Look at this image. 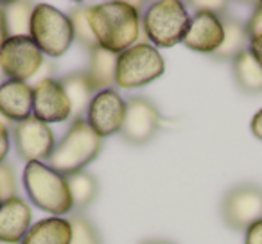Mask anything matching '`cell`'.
<instances>
[{"label": "cell", "mask_w": 262, "mask_h": 244, "mask_svg": "<svg viewBox=\"0 0 262 244\" xmlns=\"http://www.w3.org/2000/svg\"><path fill=\"white\" fill-rule=\"evenodd\" d=\"M72 225L65 217H45L34 223L20 244H70Z\"/></svg>", "instance_id": "16"}, {"label": "cell", "mask_w": 262, "mask_h": 244, "mask_svg": "<svg viewBox=\"0 0 262 244\" xmlns=\"http://www.w3.org/2000/svg\"><path fill=\"white\" fill-rule=\"evenodd\" d=\"M67 180H69V189L74 201V208H86L97 196V180L86 171L67 176Z\"/></svg>", "instance_id": "22"}, {"label": "cell", "mask_w": 262, "mask_h": 244, "mask_svg": "<svg viewBox=\"0 0 262 244\" xmlns=\"http://www.w3.org/2000/svg\"><path fill=\"white\" fill-rule=\"evenodd\" d=\"M88 11H90V8H86V6H76V8L69 13V18H70V24H72L74 40L83 45L84 49H88V52H90L92 49L99 47V45L94 36V31H92Z\"/></svg>", "instance_id": "23"}, {"label": "cell", "mask_w": 262, "mask_h": 244, "mask_svg": "<svg viewBox=\"0 0 262 244\" xmlns=\"http://www.w3.org/2000/svg\"><path fill=\"white\" fill-rule=\"evenodd\" d=\"M117 54L106 51L102 47H95L90 51L88 69L84 70L92 90L97 94L101 90H108L115 84Z\"/></svg>", "instance_id": "17"}, {"label": "cell", "mask_w": 262, "mask_h": 244, "mask_svg": "<svg viewBox=\"0 0 262 244\" xmlns=\"http://www.w3.org/2000/svg\"><path fill=\"white\" fill-rule=\"evenodd\" d=\"M250 128H251V133H253L255 139L262 140V109H258V112L253 115Z\"/></svg>", "instance_id": "31"}, {"label": "cell", "mask_w": 262, "mask_h": 244, "mask_svg": "<svg viewBox=\"0 0 262 244\" xmlns=\"http://www.w3.org/2000/svg\"><path fill=\"white\" fill-rule=\"evenodd\" d=\"M45 63L43 52L31 36H11L0 47V69L11 81L34 79Z\"/></svg>", "instance_id": "7"}, {"label": "cell", "mask_w": 262, "mask_h": 244, "mask_svg": "<svg viewBox=\"0 0 262 244\" xmlns=\"http://www.w3.org/2000/svg\"><path fill=\"white\" fill-rule=\"evenodd\" d=\"M33 117L45 124L65 122L72 117L70 101L58 79L45 77L33 84Z\"/></svg>", "instance_id": "12"}, {"label": "cell", "mask_w": 262, "mask_h": 244, "mask_svg": "<svg viewBox=\"0 0 262 244\" xmlns=\"http://www.w3.org/2000/svg\"><path fill=\"white\" fill-rule=\"evenodd\" d=\"M29 36L43 52V56L61 58L74 41V31L69 15L51 4L34 6Z\"/></svg>", "instance_id": "6"}, {"label": "cell", "mask_w": 262, "mask_h": 244, "mask_svg": "<svg viewBox=\"0 0 262 244\" xmlns=\"http://www.w3.org/2000/svg\"><path fill=\"white\" fill-rule=\"evenodd\" d=\"M192 8H198L196 11H207V13H214V15L225 16L226 8L228 4L226 2H190Z\"/></svg>", "instance_id": "27"}, {"label": "cell", "mask_w": 262, "mask_h": 244, "mask_svg": "<svg viewBox=\"0 0 262 244\" xmlns=\"http://www.w3.org/2000/svg\"><path fill=\"white\" fill-rule=\"evenodd\" d=\"M4 79H6V76H4V72H2V69H0V84L4 83Z\"/></svg>", "instance_id": "35"}, {"label": "cell", "mask_w": 262, "mask_h": 244, "mask_svg": "<svg viewBox=\"0 0 262 244\" xmlns=\"http://www.w3.org/2000/svg\"><path fill=\"white\" fill-rule=\"evenodd\" d=\"M221 215L232 230H246L262 219V189L255 183H241L225 194Z\"/></svg>", "instance_id": "8"}, {"label": "cell", "mask_w": 262, "mask_h": 244, "mask_svg": "<svg viewBox=\"0 0 262 244\" xmlns=\"http://www.w3.org/2000/svg\"><path fill=\"white\" fill-rule=\"evenodd\" d=\"M244 244H262V219L244 230Z\"/></svg>", "instance_id": "28"}, {"label": "cell", "mask_w": 262, "mask_h": 244, "mask_svg": "<svg viewBox=\"0 0 262 244\" xmlns=\"http://www.w3.org/2000/svg\"><path fill=\"white\" fill-rule=\"evenodd\" d=\"M142 244H172L169 242V240H162V239H151V240H146V242Z\"/></svg>", "instance_id": "33"}, {"label": "cell", "mask_w": 262, "mask_h": 244, "mask_svg": "<svg viewBox=\"0 0 262 244\" xmlns=\"http://www.w3.org/2000/svg\"><path fill=\"white\" fill-rule=\"evenodd\" d=\"M13 140H15L16 153L26 164L29 162H45L47 164L56 147V135L52 128L34 117L15 124Z\"/></svg>", "instance_id": "10"}, {"label": "cell", "mask_w": 262, "mask_h": 244, "mask_svg": "<svg viewBox=\"0 0 262 244\" xmlns=\"http://www.w3.org/2000/svg\"><path fill=\"white\" fill-rule=\"evenodd\" d=\"M33 226V210L26 199L15 196L0 205V242L20 244Z\"/></svg>", "instance_id": "14"}, {"label": "cell", "mask_w": 262, "mask_h": 244, "mask_svg": "<svg viewBox=\"0 0 262 244\" xmlns=\"http://www.w3.org/2000/svg\"><path fill=\"white\" fill-rule=\"evenodd\" d=\"M4 11L9 38L29 36L34 4H31V2H4Z\"/></svg>", "instance_id": "21"}, {"label": "cell", "mask_w": 262, "mask_h": 244, "mask_svg": "<svg viewBox=\"0 0 262 244\" xmlns=\"http://www.w3.org/2000/svg\"><path fill=\"white\" fill-rule=\"evenodd\" d=\"M9 38L8 33V24H6V11H4V2H0V47L4 45V41Z\"/></svg>", "instance_id": "32"}, {"label": "cell", "mask_w": 262, "mask_h": 244, "mask_svg": "<svg viewBox=\"0 0 262 244\" xmlns=\"http://www.w3.org/2000/svg\"><path fill=\"white\" fill-rule=\"evenodd\" d=\"M88 18L99 47L119 56L137 45L142 18L135 4L122 0L101 2L90 8Z\"/></svg>", "instance_id": "1"}, {"label": "cell", "mask_w": 262, "mask_h": 244, "mask_svg": "<svg viewBox=\"0 0 262 244\" xmlns=\"http://www.w3.org/2000/svg\"><path fill=\"white\" fill-rule=\"evenodd\" d=\"M0 113L9 122H24L33 117V86L22 81L6 79L0 84Z\"/></svg>", "instance_id": "15"}, {"label": "cell", "mask_w": 262, "mask_h": 244, "mask_svg": "<svg viewBox=\"0 0 262 244\" xmlns=\"http://www.w3.org/2000/svg\"><path fill=\"white\" fill-rule=\"evenodd\" d=\"M0 244H13V242H0Z\"/></svg>", "instance_id": "36"}, {"label": "cell", "mask_w": 262, "mask_h": 244, "mask_svg": "<svg viewBox=\"0 0 262 244\" xmlns=\"http://www.w3.org/2000/svg\"><path fill=\"white\" fill-rule=\"evenodd\" d=\"M101 149L102 139L90 128L86 119H72L69 131L56 142L47 164L63 176H70L84 171V167L99 157Z\"/></svg>", "instance_id": "2"}, {"label": "cell", "mask_w": 262, "mask_h": 244, "mask_svg": "<svg viewBox=\"0 0 262 244\" xmlns=\"http://www.w3.org/2000/svg\"><path fill=\"white\" fill-rule=\"evenodd\" d=\"M160 128V113L157 106L144 95H133L126 101V119L122 126V139L133 146L151 142Z\"/></svg>", "instance_id": "11"}, {"label": "cell", "mask_w": 262, "mask_h": 244, "mask_svg": "<svg viewBox=\"0 0 262 244\" xmlns=\"http://www.w3.org/2000/svg\"><path fill=\"white\" fill-rule=\"evenodd\" d=\"M244 27H246L248 38H253V36H257V34H262V2H258V4L255 6L253 13H251V16L248 18V22Z\"/></svg>", "instance_id": "26"}, {"label": "cell", "mask_w": 262, "mask_h": 244, "mask_svg": "<svg viewBox=\"0 0 262 244\" xmlns=\"http://www.w3.org/2000/svg\"><path fill=\"white\" fill-rule=\"evenodd\" d=\"M232 70L235 83L244 94H257L262 92V69L257 61H255L253 54L244 51L232 61Z\"/></svg>", "instance_id": "19"}, {"label": "cell", "mask_w": 262, "mask_h": 244, "mask_svg": "<svg viewBox=\"0 0 262 244\" xmlns=\"http://www.w3.org/2000/svg\"><path fill=\"white\" fill-rule=\"evenodd\" d=\"M63 90H65L67 97L70 101V108H72V117L74 119H83L84 113L88 109L92 97L95 92L92 90L90 83H88L86 74L83 72H72L67 74L59 79Z\"/></svg>", "instance_id": "18"}, {"label": "cell", "mask_w": 262, "mask_h": 244, "mask_svg": "<svg viewBox=\"0 0 262 244\" xmlns=\"http://www.w3.org/2000/svg\"><path fill=\"white\" fill-rule=\"evenodd\" d=\"M0 205H2V197H0Z\"/></svg>", "instance_id": "37"}, {"label": "cell", "mask_w": 262, "mask_h": 244, "mask_svg": "<svg viewBox=\"0 0 262 244\" xmlns=\"http://www.w3.org/2000/svg\"><path fill=\"white\" fill-rule=\"evenodd\" d=\"M15 196H18V183H16L15 171L8 162H4L0 165V197L2 201H8Z\"/></svg>", "instance_id": "25"}, {"label": "cell", "mask_w": 262, "mask_h": 244, "mask_svg": "<svg viewBox=\"0 0 262 244\" xmlns=\"http://www.w3.org/2000/svg\"><path fill=\"white\" fill-rule=\"evenodd\" d=\"M225 38L223 16L207 11H196L192 15L190 29L187 33L183 45L200 54H212L221 47Z\"/></svg>", "instance_id": "13"}, {"label": "cell", "mask_w": 262, "mask_h": 244, "mask_svg": "<svg viewBox=\"0 0 262 244\" xmlns=\"http://www.w3.org/2000/svg\"><path fill=\"white\" fill-rule=\"evenodd\" d=\"M24 187L34 207L61 217L72 212L69 180L45 162H29L24 169Z\"/></svg>", "instance_id": "3"}, {"label": "cell", "mask_w": 262, "mask_h": 244, "mask_svg": "<svg viewBox=\"0 0 262 244\" xmlns=\"http://www.w3.org/2000/svg\"><path fill=\"white\" fill-rule=\"evenodd\" d=\"M192 16L180 0H160L146 9L142 29L149 43L157 49H171L183 43Z\"/></svg>", "instance_id": "4"}, {"label": "cell", "mask_w": 262, "mask_h": 244, "mask_svg": "<svg viewBox=\"0 0 262 244\" xmlns=\"http://www.w3.org/2000/svg\"><path fill=\"white\" fill-rule=\"evenodd\" d=\"M70 225H72V239H70V244H102V239L99 235L97 228L84 215L81 214L72 215Z\"/></svg>", "instance_id": "24"}, {"label": "cell", "mask_w": 262, "mask_h": 244, "mask_svg": "<svg viewBox=\"0 0 262 244\" xmlns=\"http://www.w3.org/2000/svg\"><path fill=\"white\" fill-rule=\"evenodd\" d=\"M165 59L151 43H137L117 56L115 84L122 90L142 88L162 77Z\"/></svg>", "instance_id": "5"}, {"label": "cell", "mask_w": 262, "mask_h": 244, "mask_svg": "<svg viewBox=\"0 0 262 244\" xmlns=\"http://www.w3.org/2000/svg\"><path fill=\"white\" fill-rule=\"evenodd\" d=\"M225 38L217 51L214 52V58L217 59H235L239 54L250 49V38H248L246 27L235 18H225Z\"/></svg>", "instance_id": "20"}, {"label": "cell", "mask_w": 262, "mask_h": 244, "mask_svg": "<svg viewBox=\"0 0 262 244\" xmlns=\"http://www.w3.org/2000/svg\"><path fill=\"white\" fill-rule=\"evenodd\" d=\"M0 124H6V126H9V124H11V122H9V120L6 119V117L2 115V113H0Z\"/></svg>", "instance_id": "34"}, {"label": "cell", "mask_w": 262, "mask_h": 244, "mask_svg": "<svg viewBox=\"0 0 262 244\" xmlns=\"http://www.w3.org/2000/svg\"><path fill=\"white\" fill-rule=\"evenodd\" d=\"M250 52L253 54L255 61H257L262 69V34H257V36L250 38Z\"/></svg>", "instance_id": "30"}, {"label": "cell", "mask_w": 262, "mask_h": 244, "mask_svg": "<svg viewBox=\"0 0 262 244\" xmlns=\"http://www.w3.org/2000/svg\"><path fill=\"white\" fill-rule=\"evenodd\" d=\"M9 147H11V137H9V126L0 124V165L8 158Z\"/></svg>", "instance_id": "29"}, {"label": "cell", "mask_w": 262, "mask_h": 244, "mask_svg": "<svg viewBox=\"0 0 262 244\" xmlns=\"http://www.w3.org/2000/svg\"><path fill=\"white\" fill-rule=\"evenodd\" d=\"M86 122L101 139L122 131L126 119V101L115 88L94 94L86 109Z\"/></svg>", "instance_id": "9"}]
</instances>
